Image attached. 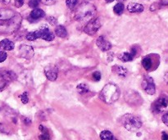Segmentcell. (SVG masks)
I'll return each mask as SVG.
<instances>
[{"instance_id": "6da1fadb", "label": "cell", "mask_w": 168, "mask_h": 140, "mask_svg": "<svg viewBox=\"0 0 168 140\" xmlns=\"http://www.w3.org/2000/svg\"><path fill=\"white\" fill-rule=\"evenodd\" d=\"M120 97V90L114 84H108L102 90L100 98L108 104H112L118 100Z\"/></svg>"}, {"instance_id": "7a4b0ae2", "label": "cell", "mask_w": 168, "mask_h": 140, "mask_svg": "<svg viewBox=\"0 0 168 140\" xmlns=\"http://www.w3.org/2000/svg\"><path fill=\"white\" fill-rule=\"evenodd\" d=\"M96 14V8L91 3L85 2L81 4L76 10V19L80 21H89L90 22Z\"/></svg>"}, {"instance_id": "3957f363", "label": "cell", "mask_w": 168, "mask_h": 140, "mask_svg": "<svg viewBox=\"0 0 168 140\" xmlns=\"http://www.w3.org/2000/svg\"><path fill=\"white\" fill-rule=\"evenodd\" d=\"M21 23V16L15 15L12 18L2 21L0 22V33L1 34H12L18 30Z\"/></svg>"}, {"instance_id": "277c9868", "label": "cell", "mask_w": 168, "mask_h": 140, "mask_svg": "<svg viewBox=\"0 0 168 140\" xmlns=\"http://www.w3.org/2000/svg\"><path fill=\"white\" fill-rule=\"evenodd\" d=\"M122 125L127 130L135 131L142 126V121L135 116L126 114L122 117Z\"/></svg>"}, {"instance_id": "5b68a950", "label": "cell", "mask_w": 168, "mask_h": 140, "mask_svg": "<svg viewBox=\"0 0 168 140\" xmlns=\"http://www.w3.org/2000/svg\"><path fill=\"white\" fill-rule=\"evenodd\" d=\"M100 27H101V22L99 21V19H94V20H91L84 28V32L90 35H94L96 34Z\"/></svg>"}, {"instance_id": "8992f818", "label": "cell", "mask_w": 168, "mask_h": 140, "mask_svg": "<svg viewBox=\"0 0 168 140\" xmlns=\"http://www.w3.org/2000/svg\"><path fill=\"white\" fill-rule=\"evenodd\" d=\"M142 88L145 92L149 95H153L156 92L154 82L150 76H145L144 79L142 81Z\"/></svg>"}, {"instance_id": "52a82bcc", "label": "cell", "mask_w": 168, "mask_h": 140, "mask_svg": "<svg viewBox=\"0 0 168 140\" xmlns=\"http://www.w3.org/2000/svg\"><path fill=\"white\" fill-rule=\"evenodd\" d=\"M44 74L46 76L47 79L50 81H54L58 78V67L53 65H49L47 66L44 68Z\"/></svg>"}, {"instance_id": "ba28073f", "label": "cell", "mask_w": 168, "mask_h": 140, "mask_svg": "<svg viewBox=\"0 0 168 140\" xmlns=\"http://www.w3.org/2000/svg\"><path fill=\"white\" fill-rule=\"evenodd\" d=\"M168 101L166 98H160L153 104V111L156 113H160L167 107Z\"/></svg>"}, {"instance_id": "9c48e42d", "label": "cell", "mask_w": 168, "mask_h": 140, "mask_svg": "<svg viewBox=\"0 0 168 140\" xmlns=\"http://www.w3.org/2000/svg\"><path fill=\"white\" fill-rule=\"evenodd\" d=\"M19 53L21 58H25V59H30L34 56V49L32 47L28 46V45H22L20 48Z\"/></svg>"}, {"instance_id": "30bf717a", "label": "cell", "mask_w": 168, "mask_h": 140, "mask_svg": "<svg viewBox=\"0 0 168 140\" xmlns=\"http://www.w3.org/2000/svg\"><path fill=\"white\" fill-rule=\"evenodd\" d=\"M97 46L99 47L102 51L104 52H106V51L110 50L111 48H112V44L108 39H106V38L104 36H100L98 38L96 41Z\"/></svg>"}, {"instance_id": "8fae6325", "label": "cell", "mask_w": 168, "mask_h": 140, "mask_svg": "<svg viewBox=\"0 0 168 140\" xmlns=\"http://www.w3.org/2000/svg\"><path fill=\"white\" fill-rule=\"evenodd\" d=\"M126 100L128 103L131 105H138L137 101H141L140 96L139 95L138 93L134 92V91H129L126 94Z\"/></svg>"}, {"instance_id": "7c38bea8", "label": "cell", "mask_w": 168, "mask_h": 140, "mask_svg": "<svg viewBox=\"0 0 168 140\" xmlns=\"http://www.w3.org/2000/svg\"><path fill=\"white\" fill-rule=\"evenodd\" d=\"M40 39H44L45 41H52L54 39V35L51 32L48 27L40 28L39 30Z\"/></svg>"}, {"instance_id": "4fadbf2b", "label": "cell", "mask_w": 168, "mask_h": 140, "mask_svg": "<svg viewBox=\"0 0 168 140\" xmlns=\"http://www.w3.org/2000/svg\"><path fill=\"white\" fill-rule=\"evenodd\" d=\"M0 78L6 81H12L16 79V75L12 71L0 69Z\"/></svg>"}, {"instance_id": "5bb4252c", "label": "cell", "mask_w": 168, "mask_h": 140, "mask_svg": "<svg viewBox=\"0 0 168 140\" xmlns=\"http://www.w3.org/2000/svg\"><path fill=\"white\" fill-rule=\"evenodd\" d=\"M16 15L15 12L7 8H2L0 9V21H7L12 18Z\"/></svg>"}, {"instance_id": "9a60e30c", "label": "cell", "mask_w": 168, "mask_h": 140, "mask_svg": "<svg viewBox=\"0 0 168 140\" xmlns=\"http://www.w3.org/2000/svg\"><path fill=\"white\" fill-rule=\"evenodd\" d=\"M127 9L130 12L135 13V12H142L144 9V7L142 4L139 3H136V2H130L128 6H127Z\"/></svg>"}, {"instance_id": "2e32d148", "label": "cell", "mask_w": 168, "mask_h": 140, "mask_svg": "<svg viewBox=\"0 0 168 140\" xmlns=\"http://www.w3.org/2000/svg\"><path fill=\"white\" fill-rule=\"evenodd\" d=\"M15 47L14 45V43L12 42L9 39H2V41L0 42V48H2V49H4L6 51H11Z\"/></svg>"}, {"instance_id": "e0dca14e", "label": "cell", "mask_w": 168, "mask_h": 140, "mask_svg": "<svg viewBox=\"0 0 168 140\" xmlns=\"http://www.w3.org/2000/svg\"><path fill=\"white\" fill-rule=\"evenodd\" d=\"M113 71L121 77H126L128 74V71L126 68H125L124 67H122V66H114L113 67Z\"/></svg>"}, {"instance_id": "ac0fdd59", "label": "cell", "mask_w": 168, "mask_h": 140, "mask_svg": "<svg viewBox=\"0 0 168 140\" xmlns=\"http://www.w3.org/2000/svg\"><path fill=\"white\" fill-rule=\"evenodd\" d=\"M44 16H45L44 12L42 9H39V8H35L30 14V17L32 20H38V19L44 17Z\"/></svg>"}, {"instance_id": "d6986e66", "label": "cell", "mask_w": 168, "mask_h": 140, "mask_svg": "<svg viewBox=\"0 0 168 140\" xmlns=\"http://www.w3.org/2000/svg\"><path fill=\"white\" fill-rule=\"evenodd\" d=\"M56 35H58L60 38H65L67 35V31L66 30V28L62 25H58L55 29Z\"/></svg>"}, {"instance_id": "ffe728a7", "label": "cell", "mask_w": 168, "mask_h": 140, "mask_svg": "<svg viewBox=\"0 0 168 140\" xmlns=\"http://www.w3.org/2000/svg\"><path fill=\"white\" fill-rule=\"evenodd\" d=\"M113 135L112 132L108 130H104L102 131L100 133V138L101 140H113Z\"/></svg>"}, {"instance_id": "44dd1931", "label": "cell", "mask_w": 168, "mask_h": 140, "mask_svg": "<svg viewBox=\"0 0 168 140\" xmlns=\"http://www.w3.org/2000/svg\"><path fill=\"white\" fill-rule=\"evenodd\" d=\"M26 39L30 41H35L37 39H40V35H39V30L34 31V32H30L27 34L26 35Z\"/></svg>"}, {"instance_id": "7402d4cb", "label": "cell", "mask_w": 168, "mask_h": 140, "mask_svg": "<svg viewBox=\"0 0 168 140\" xmlns=\"http://www.w3.org/2000/svg\"><path fill=\"white\" fill-rule=\"evenodd\" d=\"M76 90L78 91L79 94H85L90 91L89 86L86 84H80V85L76 87Z\"/></svg>"}, {"instance_id": "603a6c76", "label": "cell", "mask_w": 168, "mask_h": 140, "mask_svg": "<svg viewBox=\"0 0 168 140\" xmlns=\"http://www.w3.org/2000/svg\"><path fill=\"white\" fill-rule=\"evenodd\" d=\"M119 59H121L122 62H131L134 59V57L130 54V53H124L119 56Z\"/></svg>"}, {"instance_id": "cb8c5ba5", "label": "cell", "mask_w": 168, "mask_h": 140, "mask_svg": "<svg viewBox=\"0 0 168 140\" xmlns=\"http://www.w3.org/2000/svg\"><path fill=\"white\" fill-rule=\"evenodd\" d=\"M113 11L117 15H122L124 12V5L122 2H118L113 7Z\"/></svg>"}, {"instance_id": "d4e9b609", "label": "cell", "mask_w": 168, "mask_h": 140, "mask_svg": "<svg viewBox=\"0 0 168 140\" xmlns=\"http://www.w3.org/2000/svg\"><path fill=\"white\" fill-rule=\"evenodd\" d=\"M142 65H143L144 68L146 71H148V70L152 67V60L150 58H144L142 61Z\"/></svg>"}, {"instance_id": "484cf974", "label": "cell", "mask_w": 168, "mask_h": 140, "mask_svg": "<svg viewBox=\"0 0 168 140\" xmlns=\"http://www.w3.org/2000/svg\"><path fill=\"white\" fill-rule=\"evenodd\" d=\"M77 2H78V0H66L67 6L69 7L70 9H72V8L76 7V4H77Z\"/></svg>"}, {"instance_id": "4316f807", "label": "cell", "mask_w": 168, "mask_h": 140, "mask_svg": "<svg viewBox=\"0 0 168 140\" xmlns=\"http://www.w3.org/2000/svg\"><path fill=\"white\" fill-rule=\"evenodd\" d=\"M39 4V0H30L29 2V6L32 8H37Z\"/></svg>"}, {"instance_id": "83f0119b", "label": "cell", "mask_w": 168, "mask_h": 140, "mask_svg": "<svg viewBox=\"0 0 168 140\" xmlns=\"http://www.w3.org/2000/svg\"><path fill=\"white\" fill-rule=\"evenodd\" d=\"M21 102H22V103L23 104H26L29 102V98H28V94L27 93L25 92L21 95Z\"/></svg>"}, {"instance_id": "f1b7e54d", "label": "cell", "mask_w": 168, "mask_h": 140, "mask_svg": "<svg viewBox=\"0 0 168 140\" xmlns=\"http://www.w3.org/2000/svg\"><path fill=\"white\" fill-rule=\"evenodd\" d=\"M49 138H50V136H49V133H48V131L43 132L42 134L39 135V139L40 140H48Z\"/></svg>"}, {"instance_id": "f546056e", "label": "cell", "mask_w": 168, "mask_h": 140, "mask_svg": "<svg viewBox=\"0 0 168 140\" xmlns=\"http://www.w3.org/2000/svg\"><path fill=\"white\" fill-rule=\"evenodd\" d=\"M7 55L6 52L4 51H0V63H2L5 61V60L7 59Z\"/></svg>"}, {"instance_id": "4dcf8cb0", "label": "cell", "mask_w": 168, "mask_h": 140, "mask_svg": "<svg viewBox=\"0 0 168 140\" xmlns=\"http://www.w3.org/2000/svg\"><path fill=\"white\" fill-rule=\"evenodd\" d=\"M93 79L95 80V81H99L101 80V74L99 71H95L93 74Z\"/></svg>"}, {"instance_id": "1f68e13d", "label": "cell", "mask_w": 168, "mask_h": 140, "mask_svg": "<svg viewBox=\"0 0 168 140\" xmlns=\"http://www.w3.org/2000/svg\"><path fill=\"white\" fill-rule=\"evenodd\" d=\"M7 85V81H6L5 80H1L0 81V91L1 90H3L6 88Z\"/></svg>"}, {"instance_id": "d6a6232c", "label": "cell", "mask_w": 168, "mask_h": 140, "mask_svg": "<svg viewBox=\"0 0 168 140\" xmlns=\"http://www.w3.org/2000/svg\"><path fill=\"white\" fill-rule=\"evenodd\" d=\"M161 120L163 122L164 124L166 125V126H168V112L165 113L162 117H161Z\"/></svg>"}, {"instance_id": "836d02e7", "label": "cell", "mask_w": 168, "mask_h": 140, "mask_svg": "<svg viewBox=\"0 0 168 140\" xmlns=\"http://www.w3.org/2000/svg\"><path fill=\"white\" fill-rule=\"evenodd\" d=\"M14 3H15V6H16V7H21L23 6L24 0H15Z\"/></svg>"}, {"instance_id": "e575fe53", "label": "cell", "mask_w": 168, "mask_h": 140, "mask_svg": "<svg viewBox=\"0 0 168 140\" xmlns=\"http://www.w3.org/2000/svg\"><path fill=\"white\" fill-rule=\"evenodd\" d=\"M39 1L43 2L44 4H46V5L54 4V1H53V0H39Z\"/></svg>"}, {"instance_id": "d590c367", "label": "cell", "mask_w": 168, "mask_h": 140, "mask_svg": "<svg viewBox=\"0 0 168 140\" xmlns=\"http://www.w3.org/2000/svg\"><path fill=\"white\" fill-rule=\"evenodd\" d=\"M161 140H168V134L166 132H162L161 133Z\"/></svg>"}, {"instance_id": "8d00e7d4", "label": "cell", "mask_w": 168, "mask_h": 140, "mask_svg": "<svg viewBox=\"0 0 168 140\" xmlns=\"http://www.w3.org/2000/svg\"><path fill=\"white\" fill-rule=\"evenodd\" d=\"M161 3L162 5H168V0H161Z\"/></svg>"}, {"instance_id": "74e56055", "label": "cell", "mask_w": 168, "mask_h": 140, "mask_svg": "<svg viewBox=\"0 0 168 140\" xmlns=\"http://www.w3.org/2000/svg\"><path fill=\"white\" fill-rule=\"evenodd\" d=\"M1 2H3V3H5V4H7V3H9L10 0H0Z\"/></svg>"}, {"instance_id": "f35d334b", "label": "cell", "mask_w": 168, "mask_h": 140, "mask_svg": "<svg viewBox=\"0 0 168 140\" xmlns=\"http://www.w3.org/2000/svg\"><path fill=\"white\" fill-rule=\"evenodd\" d=\"M24 121H25V122H26V124L29 125L30 123V122H31V120H30L28 119V118H25V120H24Z\"/></svg>"}, {"instance_id": "ab89813d", "label": "cell", "mask_w": 168, "mask_h": 140, "mask_svg": "<svg viewBox=\"0 0 168 140\" xmlns=\"http://www.w3.org/2000/svg\"><path fill=\"white\" fill-rule=\"evenodd\" d=\"M113 1H114V0H106V2H113Z\"/></svg>"}, {"instance_id": "60d3db41", "label": "cell", "mask_w": 168, "mask_h": 140, "mask_svg": "<svg viewBox=\"0 0 168 140\" xmlns=\"http://www.w3.org/2000/svg\"><path fill=\"white\" fill-rule=\"evenodd\" d=\"M117 1H119V2H123V1H125V0H117Z\"/></svg>"}, {"instance_id": "b9f144b4", "label": "cell", "mask_w": 168, "mask_h": 140, "mask_svg": "<svg viewBox=\"0 0 168 140\" xmlns=\"http://www.w3.org/2000/svg\"><path fill=\"white\" fill-rule=\"evenodd\" d=\"M113 140H117V138H113Z\"/></svg>"}]
</instances>
